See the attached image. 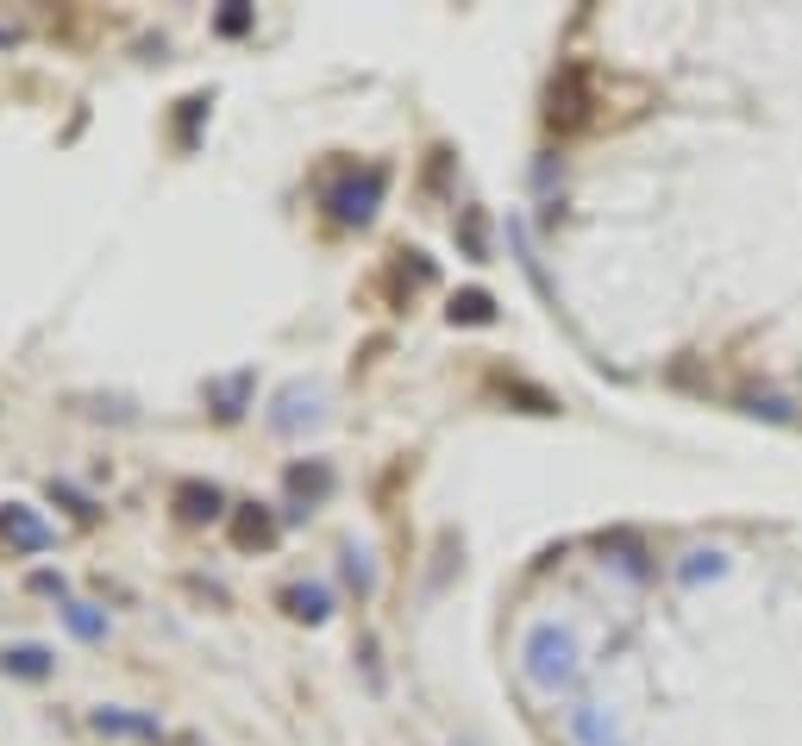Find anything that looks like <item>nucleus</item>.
Instances as JSON below:
<instances>
[{"mask_svg": "<svg viewBox=\"0 0 802 746\" xmlns=\"http://www.w3.org/2000/svg\"><path fill=\"white\" fill-rule=\"evenodd\" d=\"M0 665L19 671V678H44V671H51V652H44V646H13Z\"/></svg>", "mask_w": 802, "mask_h": 746, "instance_id": "20e7f679", "label": "nucleus"}, {"mask_svg": "<svg viewBox=\"0 0 802 746\" xmlns=\"http://www.w3.org/2000/svg\"><path fill=\"white\" fill-rule=\"evenodd\" d=\"M94 728H101V734H157V721L151 715H113V709H101Z\"/></svg>", "mask_w": 802, "mask_h": 746, "instance_id": "39448f33", "label": "nucleus"}, {"mask_svg": "<svg viewBox=\"0 0 802 746\" xmlns=\"http://www.w3.org/2000/svg\"><path fill=\"white\" fill-rule=\"evenodd\" d=\"M533 678L539 684H558V678H571V659H577V646H571V634H552V627H539V634H533Z\"/></svg>", "mask_w": 802, "mask_h": 746, "instance_id": "f257e3e1", "label": "nucleus"}, {"mask_svg": "<svg viewBox=\"0 0 802 746\" xmlns=\"http://www.w3.org/2000/svg\"><path fill=\"white\" fill-rule=\"evenodd\" d=\"M376 189H383V176L370 170V182H364V189L351 182V189H339V195H333V214H339V220H370V207H376Z\"/></svg>", "mask_w": 802, "mask_h": 746, "instance_id": "f03ea898", "label": "nucleus"}, {"mask_svg": "<svg viewBox=\"0 0 802 746\" xmlns=\"http://www.w3.org/2000/svg\"><path fill=\"white\" fill-rule=\"evenodd\" d=\"M63 621H69V627H76V634H82V640H101V634H107V621H101V615H94V609H82V602H69V609H63Z\"/></svg>", "mask_w": 802, "mask_h": 746, "instance_id": "423d86ee", "label": "nucleus"}, {"mask_svg": "<svg viewBox=\"0 0 802 746\" xmlns=\"http://www.w3.org/2000/svg\"><path fill=\"white\" fill-rule=\"evenodd\" d=\"M289 602H295V615H308V621L326 615V596H320V590H289Z\"/></svg>", "mask_w": 802, "mask_h": 746, "instance_id": "0eeeda50", "label": "nucleus"}, {"mask_svg": "<svg viewBox=\"0 0 802 746\" xmlns=\"http://www.w3.org/2000/svg\"><path fill=\"white\" fill-rule=\"evenodd\" d=\"M452 320H489V295H464V301H452Z\"/></svg>", "mask_w": 802, "mask_h": 746, "instance_id": "6e6552de", "label": "nucleus"}, {"mask_svg": "<svg viewBox=\"0 0 802 746\" xmlns=\"http://www.w3.org/2000/svg\"><path fill=\"white\" fill-rule=\"evenodd\" d=\"M0 540H13V546H44V540H51V533H44L32 515H26V508H7V521H0Z\"/></svg>", "mask_w": 802, "mask_h": 746, "instance_id": "7ed1b4c3", "label": "nucleus"}]
</instances>
